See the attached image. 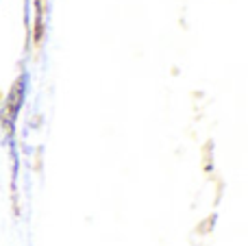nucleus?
Listing matches in <instances>:
<instances>
[{
	"label": "nucleus",
	"instance_id": "obj_1",
	"mask_svg": "<svg viewBox=\"0 0 248 246\" xmlns=\"http://www.w3.org/2000/svg\"><path fill=\"white\" fill-rule=\"evenodd\" d=\"M22 98H24V81H17L13 85L11 94H9V111H11V118H16L17 109L22 105Z\"/></svg>",
	"mask_w": 248,
	"mask_h": 246
}]
</instances>
